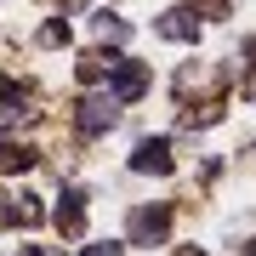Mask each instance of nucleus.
I'll use <instances>...</instances> for the list:
<instances>
[{
    "label": "nucleus",
    "mask_w": 256,
    "mask_h": 256,
    "mask_svg": "<svg viewBox=\"0 0 256 256\" xmlns=\"http://www.w3.org/2000/svg\"><path fill=\"white\" fill-rule=\"evenodd\" d=\"M142 92H148V68L142 63H114L108 68V97L114 102H137Z\"/></svg>",
    "instance_id": "1"
},
{
    "label": "nucleus",
    "mask_w": 256,
    "mask_h": 256,
    "mask_svg": "<svg viewBox=\"0 0 256 256\" xmlns=\"http://www.w3.org/2000/svg\"><path fill=\"white\" fill-rule=\"evenodd\" d=\"M114 120H120V102L114 97H86L80 102V131H86V137H102Z\"/></svg>",
    "instance_id": "2"
},
{
    "label": "nucleus",
    "mask_w": 256,
    "mask_h": 256,
    "mask_svg": "<svg viewBox=\"0 0 256 256\" xmlns=\"http://www.w3.org/2000/svg\"><path fill=\"white\" fill-rule=\"evenodd\" d=\"M171 234V210H137V216H131V239H137V245H160V239Z\"/></svg>",
    "instance_id": "3"
},
{
    "label": "nucleus",
    "mask_w": 256,
    "mask_h": 256,
    "mask_svg": "<svg viewBox=\"0 0 256 256\" xmlns=\"http://www.w3.org/2000/svg\"><path fill=\"white\" fill-rule=\"evenodd\" d=\"M34 108H28V92L12 80H0V126H18V120H28Z\"/></svg>",
    "instance_id": "4"
},
{
    "label": "nucleus",
    "mask_w": 256,
    "mask_h": 256,
    "mask_svg": "<svg viewBox=\"0 0 256 256\" xmlns=\"http://www.w3.org/2000/svg\"><path fill=\"white\" fill-rule=\"evenodd\" d=\"M131 171H154V176H165V171H171V142H137Z\"/></svg>",
    "instance_id": "5"
},
{
    "label": "nucleus",
    "mask_w": 256,
    "mask_h": 256,
    "mask_svg": "<svg viewBox=\"0 0 256 256\" xmlns=\"http://www.w3.org/2000/svg\"><path fill=\"white\" fill-rule=\"evenodd\" d=\"M154 28H160L165 40H200V18H188V12H165Z\"/></svg>",
    "instance_id": "6"
},
{
    "label": "nucleus",
    "mask_w": 256,
    "mask_h": 256,
    "mask_svg": "<svg viewBox=\"0 0 256 256\" xmlns=\"http://www.w3.org/2000/svg\"><path fill=\"white\" fill-rule=\"evenodd\" d=\"M57 228H63V234H80V228H86V210H80V194H63V205H57Z\"/></svg>",
    "instance_id": "7"
},
{
    "label": "nucleus",
    "mask_w": 256,
    "mask_h": 256,
    "mask_svg": "<svg viewBox=\"0 0 256 256\" xmlns=\"http://www.w3.org/2000/svg\"><path fill=\"white\" fill-rule=\"evenodd\" d=\"M114 63H120V57H102V52H86V57H80V80H86V86H97V80H102V74H108Z\"/></svg>",
    "instance_id": "8"
},
{
    "label": "nucleus",
    "mask_w": 256,
    "mask_h": 256,
    "mask_svg": "<svg viewBox=\"0 0 256 256\" xmlns=\"http://www.w3.org/2000/svg\"><path fill=\"white\" fill-rule=\"evenodd\" d=\"M28 165H34V154H28V148L0 142V171H28Z\"/></svg>",
    "instance_id": "9"
},
{
    "label": "nucleus",
    "mask_w": 256,
    "mask_h": 256,
    "mask_svg": "<svg viewBox=\"0 0 256 256\" xmlns=\"http://www.w3.org/2000/svg\"><path fill=\"white\" fill-rule=\"evenodd\" d=\"M97 34H102V40H126L131 28L120 23V18H108V12H102V18H97Z\"/></svg>",
    "instance_id": "10"
},
{
    "label": "nucleus",
    "mask_w": 256,
    "mask_h": 256,
    "mask_svg": "<svg viewBox=\"0 0 256 256\" xmlns=\"http://www.w3.org/2000/svg\"><path fill=\"white\" fill-rule=\"evenodd\" d=\"M63 40H68V23H46V28H40V46H63Z\"/></svg>",
    "instance_id": "11"
},
{
    "label": "nucleus",
    "mask_w": 256,
    "mask_h": 256,
    "mask_svg": "<svg viewBox=\"0 0 256 256\" xmlns=\"http://www.w3.org/2000/svg\"><path fill=\"white\" fill-rule=\"evenodd\" d=\"M194 12H210V18H228V0H188Z\"/></svg>",
    "instance_id": "12"
},
{
    "label": "nucleus",
    "mask_w": 256,
    "mask_h": 256,
    "mask_svg": "<svg viewBox=\"0 0 256 256\" xmlns=\"http://www.w3.org/2000/svg\"><path fill=\"white\" fill-rule=\"evenodd\" d=\"M80 256H120V245H92V250H80Z\"/></svg>",
    "instance_id": "13"
},
{
    "label": "nucleus",
    "mask_w": 256,
    "mask_h": 256,
    "mask_svg": "<svg viewBox=\"0 0 256 256\" xmlns=\"http://www.w3.org/2000/svg\"><path fill=\"white\" fill-rule=\"evenodd\" d=\"M171 256H205V250H194V245H182V250H171Z\"/></svg>",
    "instance_id": "14"
},
{
    "label": "nucleus",
    "mask_w": 256,
    "mask_h": 256,
    "mask_svg": "<svg viewBox=\"0 0 256 256\" xmlns=\"http://www.w3.org/2000/svg\"><path fill=\"white\" fill-rule=\"evenodd\" d=\"M245 256H256V245H245Z\"/></svg>",
    "instance_id": "15"
}]
</instances>
